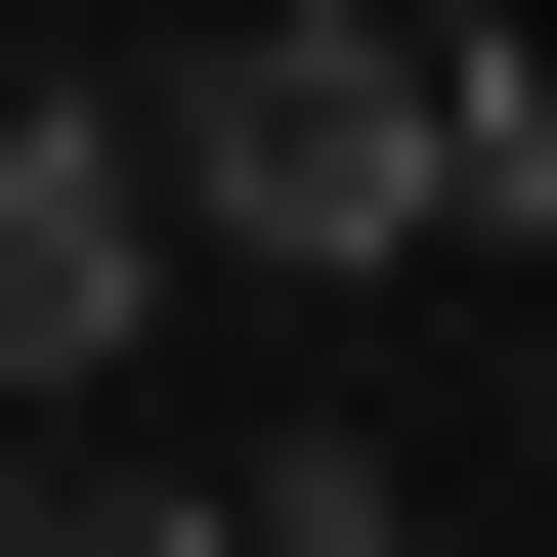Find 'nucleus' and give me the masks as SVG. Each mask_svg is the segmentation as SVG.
<instances>
[{
    "label": "nucleus",
    "mask_w": 557,
    "mask_h": 557,
    "mask_svg": "<svg viewBox=\"0 0 557 557\" xmlns=\"http://www.w3.org/2000/svg\"><path fill=\"white\" fill-rule=\"evenodd\" d=\"M472 258H557V0H472Z\"/></svg>",
    "instance_id": "3"
},
{
    "label": "nucleus",
    "mask_w": 557,
    "mask_h": 557,
    "mask_svg": "<svg viewBox=\"0 0 557 557\" xmlns=\"http://www.w3.org/2000/svg\"><path fill=\"white\" fill-rule=\"evenodd\" d=\"M0 429H44V386H0Z\"/></svg>",
    "instance_id": "4"
},
{
    "label": "nucleus",
    "mask_w": 557,
    "mask_h": 557,
    "mask_svg": "<svg viewBox=\"0 0 557 557\" xmlns=\"http://www.w3.org/2000/svg\"><path fill=\"white\" fill-rule=\"evenodd\" d=\"M172 214L300 258V300L429 258V214H472V44H429V0H214V44H172Z\"/></svg>",
    "instance_id": "1"
},
{
    "label": "nucleus",
    "mask_w": 557,
    "mask_h": 557,
    "mask_svg": "<svg viewBox=\"0 0 557 557\" xmlns=\"http://www.w3.org/2000/svg\"><path fill=\"white\" fill-rule=\"evenodd\" d=\"M172 258H214L172 214V86H0V386H129Z\"/></svg>",
    "instance_id": "2"
}]
</instances>
